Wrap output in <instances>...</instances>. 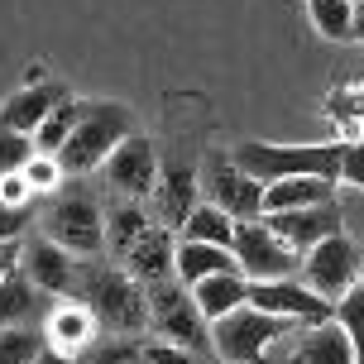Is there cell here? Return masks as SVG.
<instances>
[{
    "mask_svg": "<svg viewBox=\"0 0 364 364\" xmlns=\"http://www.w3.org/2000/svg\"><path fill=\"white\" fill-rule=\"evenodd\" d=\"M73 297L96 316L101 336H139L149 326V292L134 283L120 264L77 259V288Z\"/></svg>",
    "mask_w": 364,
    "mask_h": 364,
    "instance_id": "obj_1",
    "label": "cell"
},
{
    "mask_svg": "<svg viewBox=\"0 0 364 364\" xmlns=\"http://www.w3.org/2000/svg\"><path fill=\"white\" fill-rule=\"evenodd\" d=\"M235 168H245L255 182H288V178H321V182H341V159L346 144H235L230 149Z\"/></svg>",
    "mask_w": 364,
    "mask_h": 364,
    "instance_id": "obj_2",
    "label": "cell"
},
{
    "mask_svg": "<svg viewBox=\"0 0 364 364\" xmlns=\"http://www.w3.org/2000/svg\"><path fill=\"white\" fill-rule=\"evenodd\" d=\"M297 336V321L288 316H269L259 307H235L220 321H211V350L225 364H273V350L288 346Z\"/></svg>",
    "mask_w": 364,
    "mask_h": 364,
    "instance_id": "obj_3",
    "label": "cell"
},
{
    "mask_svg": "<svg viewBox=\"0 0 364 364\" xmlns=\"http://www.w3.org/2000/svg\"><path fill=\"white\" fill-rule=\"evenodd\" d=\"M134 134V110L120 106V101H87L82 106V120L68 134V144L58 149V164L63 173H91V168H106V159Z\"/></svg>",
    "mask_w": 364,
    "mask_h": 364,
    "instance_id": "obj_4",
    "label": "cell"
},
{
    "mask_svg": "<svg viewBox=\"0 0 364 364\" xmlns=\"http://www.w3.org/2000/svg\"><path fill=\"white\" fill-rule=\"evenodd\" d=\"M149 326H154V336L159 341H173V346L192 350V355H216L211 350V321L201 316L197 297H192V288L187 283H178V278H164V283H149Z\"/></svg>",
    "mask_w": 364,
    "mask_h": 364,
    "instance_id": "obj_5",
    "label": "cell"
},
{
    "mask_svg": "<svg viewBox=\"0 0 364 364\" xmlns=\"http://www.w3.org/2000/svg\"><path fill=\"white\" fill-rule=\"evenodd\" d=\"M360 273H364V250L341 230V235L321 240V245H311L307 255H302L297 278H302L316 297H326L331 307H336V297H346V292L360 283Z\"/></svg>",
    "mask_w": 364,
    "mask_h": 364,
    "instance_id": "obj_6",
    "label": "cell"
},
{
    "mask_svg": "<svg viewBox=\"0 0 364 364\" xmlns=\"http://www.w3.org/2000/svg\"><path fill=\"white\" fill-rule=\"evenodd\" d=\"M230 255L240 259V273L250 278V283H273V278H297L302 269V255L283 245V240L273 235L264 220H240L235 225V245H230Z\"/></svg>",
    "mask_w": 364,
    "mask_h": 364,
    "instance_id": "obj_7",
    "label": "cell"
},
{
    "mask_svg": "<svg viewBox=\"0 0 364 364\" xmlns=\"http://www.w3.org/2000/svg\"><path fill=\"white\" fill-rule=\"evenodd\" d=\"M43 235L53 240V245H63L68 255H101V245H106V216H101L96 197L68 192V197H58L48 206Z\"/></svg>",
    "mask_w": 364,
    "mask_h": 364,
    "instance_id": "obj_8",
    "label": "cell"
},
{
    "mask_svg": "<svg viewBox=\"0 0 364 364\" xmlns=\"http://www.w3.org/2000/svg\"><path fill=\"white\" fill-rule=\"evenodd\" d=\"M245 302L269 316H288L297 326H311V321H326L331 316V302L316 297V292L302 283V278H273V283H250Z\"/></svg>",
    "mask_w": 364,
    "mask_h": 364,
    "instance_id": "obj_9",
    "label": "cell"
},
{
    "mask_svg": "<svg viewBox=\"0 0 364 364\" xmlns=\"http://www.w3.org/2000/svg\"><path fill=\"white\" fill-rule=\"evenodd\" d=\"M159 149L149 134H129L125 144L115 149L106 159V182L120 192L125 201H144L154 192V182H159Z\"/></svg>",
    "mask_w": 364,
    "mask_h": 364,
    "instance_id": "obj_10",
    "label": "cell"
},
{
    "mask_svg": "<svg viewBox=\"0 0 364 364\" xmlns=\"http://www.w3.org/2000/svg\"><path fill=\"white\" fill-rule=\"evenodd\" d=\"M259 220L283 245H292L297 255H307L311 245L341 235V201H321V206H302V211H264Z\"/></svg>",
    "mask_w": 364,
    "mask_h": 364,
    "instance_id": "obj_11",
    "label": "cell"
},
{
    "mask_svg": "<svg viewBox=\"0 0 364 364\" xmlns=\"http://www.w3.org/2000/svg\"><path fill=\"white\" fill-rule=\"evenodd\" d=\"M206 192H211V206H220L230 220H255L264 211V182H255L245 168H235V159H211V173H206Z\"/></svg>",
    "mask_w": 364,
    "mask_h": 364,
    "instance_id": "obj_12",
    "label": "cell"
},
{
    "mask_svg": "<svg viewBox=\"0 0 364 364\" xmlns=\"http://www.w3.org/2000/svg\"><path fill=\"white\" fill-rule=\"evenodd\" d=\"M19 269L29 273V283H34L43 297H73L77 288V259L63 250V245H53L48 235L29 240L24 250H19Z\"/></svg>",
    "mask_w": 364,
    "mask_h": 364,
    "instance_id": "obj_13",
    "label": "cell"
},
{
    "mask_svg": "<svg viewBox=\"0 0 364 364\" xmlns=\"http://www.w3.org/2000/svg\"><path fill=\"white\" fill-rule=\"evenodd\" d=\"M173 259H178V240H173V230L168 225H149L144 235L134 240V250H129L125 259H120V269L134 278V283H164V278H173Z\"/></svg>",
    "mask_w": 364,
    "mask_h": 364,
    "instance_id": "obj_14",
    "label": "cell"
},
{
    "mask_svg": "<svg viewBox=\"0 0 364 364\" xmlns=\"http://www.w3.org/2000/svg\"><path fill=\"white\" fill-rule=\"evenodd\" d=\"M292 364H360V355H355V341L346 336V326L336 316H326V321L297 326Z\"/></svg>",
    "mask_w": 364,
    "mask_h": 364,
    "instance_id": "obj_15",
    "label": "cell"
},
{
    "mask_svg": "<svg viewBox=\"0 0 364 364\" xmlns=\"http://www.w3.org/2000/svg\"><path fill=\"white\" fill-rule=\"evenodd\" d=\"M154 201H159V225L182 230V220L197 206V168L187 164H164L159 182H154Z\"/></svg>",
    "mask_w": 364,
    "mask_h": 364,
    "instance_id": "obj_16",
    "label": "cell"
},
{
    "mask_svg": "<svg viewBox=\"0 0 364 364\" xmlns=\"http://www.w3.org/2000/svg\"><path fill=\"white\" fill-rule=\"evenodd\" d=\"M58 101H68V87H53V82H34V87L15 91L5 106H0V125L19 129V134H34L48 115H53Z\"/></svg>",
    "mask_w": 364,
    "mask_h": 364,
    "instance_id": "obj_17",
    "label": "cell"
},
{
    "mask_svg": "<svg viewBox=\"0 0 364 364\" xmlns=\"http://www.w3.org/2000/svg\"><path fill=\"white\" fill-rule=\"evenodd\" d=\"M43 336H48V346H58L63 355H87L91 346H96V336H101V326H96V316H91L82 302H63V307L48 311V326H43Z\"/></svg>",
    "mask_w": 364,
    "mask_h": 364,
    "instance_id": "obj_18",
    "label": "cell"
},
{
    "mask_svg": "<svg viewBox=\"0 0 364 364\" xmlns=\"http://www.w3.org/2000/svg\"><path fill=\"white\" fill-rule=\"evenodd\" d=\"M211 273H240V259L220 245H197V240H182L178 245V259H173V278L178 283H201Z\"/></svg>",
    "mask_w": 364,
    "mask_h": 364,
    "instance_id": "obj_19",
    "label": "cell"
},
{
    "mask_svg": "<svg viewBox=\"0 0 364 364\" xmlns=\"http://www.w3.org/2000/svg\"><path fill=\"white\" fill-rule=\"evenodd\" d=\"M245 292H250V278L245 273H211V278L192 283V297H197L206 321H220L225 311L245 307Z\"/></svg>",
    "mask_w": 364,
    "mask_h": 364,
    "instance_id": "obj_20",
    "label": "cell"
},
{
    "mask_svg": "<svg viewBox=\"0 0 364 364\" xmlns=\"http://www.w3.org/2000/svg\"><path fill=\"white\" fill-rule=\"evenodd\" d=\"M321 201H336V182L288 178V182H269L264 187V211H302V206H321Z\"/></svg>",
    "mask_w": 364,
    "mask_h": 364,
    "instance_id": "obj_21",
    "label": "cell"
},
{
    "mask_svg": "<svg viewBox=\"0 0 364 364\" xmlns=\"http://www.w3.org/2000/svg\"><path fill=\"white\" fill-rule=\"evenodd\" d=\"M43 307V292L29 283V273L15 269L0 278V326H29Z\"/></svg>",
    "mask_w": 364,
    "mask_h": 364,
    "instance_id": "obj_22",
    "label": "cell"
},
{
    "mask_svg": "<svg viewBox=\"0 0 364 364\" xmlns=\"http://www.w3.org/2000/svg\"><path fill=\"white\" fill-rule=\"evenodd\" d=\"M235 225L240 220H230L220 206H192V216L182 220V240H197V245H220V250H230L235 245Z\"/></svg>",
    "mask_w": 364,
    "mask_h": 364,
    "instance_id": "obj_23",
    "label": "cell"
},
{
    "mask_svg": "<svg viewBox=\"0 0 364 364\" xmlns=\"http://www.w3.org/2000/svg\"><path fill=\"white\" fill-rule=\"evenodd\" d=\"M149 225H154V220L144 216V206H139V201H120V206L106 216V250L115 259H125L129 250H134V240L144 235Z\"/></svg>",
    "mask_w": 364,
    "mask_h": 364,
    "instance_id": "obj_24",
    "label": "cell"
},
{
    "mask_svg": "<svg viewBox=\"0 0 364 364\" xmlns=\"http://www.w3.org/2000/svg\"><path fill=\"white\" fill-rule=\"evenodd\" d=\"M82 106H87V101H73V96H68V101H58L53 115H48V120H43V125L34 129L38 154H58V149L68 144V134H73L77 120H82Z\"/></svg>",
    "mask_w": 364,
    "mask_h": 364,
    "instance_id": "obj_25",
    "label": "cell"
},
{
    "mask_svg": "<svg viewBox=\"0 0 364 364\" xmlns=\"http://www.w3.org/2000/svg\"><path fill=\"white\" fill-rule=\"evenodd\" d=\"M307 15H311V24H316L321 38L346 43L350 38V19H355V0H307Z\"/></svg>",
    "mask_w": 364,
    "mask_h": 364,
    "instance_id": "obj_26",
    "label": "cell"
},
{
    "mask_svg": "<svg viewBox=\"0 0 364 364\" xmlns=\"http://www.w3.org/2000/svg\"><path fill=\"white\" fill-rule=\"evenodd\" d=\"M48 336L34 326H0V364H34Z\"/></svg>",
    "mask_w": 364,
    "mask_h": 364,
    "instance_id": "obj_27",
    "label": "cell"
},
{
    "mask_svg": "<svg viewBox=\"0 0 364 364\" xmlns=\"http://www.w3.org/2000/svg\"><path fill=\"white\" fill-rule=\"evenodd\" d=\"M38 154L34 134H19V129H5L0 125V178H10V173H24V164Z\"/></svg>",
    "mask_w": 364,
    "mask_h": 364,
    "instance_id": "obj_28",
    "label": "cell"
},
{
    "mask_svg": "<svg viewBox=\"0 0 364 364\" xmlns=\"http://www.w3.org/2000/svg\"><path fill=\"white\" fill-rule=\"evenodd\" d=\"M63 178H68V173H63V164H58V154H34V159L24 164V182L34 187V197L38 192H58Z\"/></svg>",
    "mask_w": 364,
    "mask_h": 364,
    "instance_id": "obj_29",
    "label": "cell"
},
{
    "mask_svg": "<svg viewBox=\"0 0 364 364\" xmlns=\"http://www.w3.org/2000/svg\"><path fill=\"white\" fill-rule=\"evenodd\" d=\"M87 364H139V341L134 336H110L87 350Z\"/></svg>",
    "mask_w": 364,
    "mask_h": 364,
    "instance_id": "obj_30",
    "label": "cell"
},
{
    "mask_svg": "<svg viewBox=\"0 0 364 364\" xmlns=\"http://www.w3.org/2000/svg\"><path fill=\"white\" fill-rule=\"evenodd\" d=\"M139 364H197V355L154 336V341H139Z\"/></svg>",
    "mask_w": 364,
    "mask_h": 364,
    "instance_id": "obj_31",
    "label": "cell"
},
{
    "mask_svg": "<svg viewBox=\"0 0 364 364\" xmlns=\"http://www.w3.org/2000/svg\"><path fill=\"white\" fill-rule=\"evenodd\" d=\"M29 220H34V211H29V206L0 201V240H19L24 230H29Z\"/></svg>",
    "mask_w": 364,
    "mask_h": 364,
    "instance_id": "obj_32",
    "label": "cell"
},
{
    "mask_svg": "<svg viewBox=\"0 0 364 364\" xmlns=\"http://www.w3.org/2000/svg\"><path fill=\"white\" fill-rule=\"evenodd\" d=\"M341 182H355V187H364V139L346 144V159H341Z\"/></svg>",
    "mask_w": 364,
    "mask_h": 364,
    "instance_id": "obj_33",
    "label": "cell"
},
{
    "mask_svg": "<svg viewBox=\"0 0 364 364\" xmlns=\"http://www.w3.org/2000/svg\"><path fill=\"white\" fill-rule=\"evenodd\" d=\"M0 201H15V206H29V201H34V187L24 182V173L0 178Z\"/></svg>",
    "mask_w": 364,
    "mask_h": 364,
    "instance_id": "obj_34",
    "label": "cell"
},
{
    "mask_svg": "<svg viewBox=\"0 0 364 364\" xmlns=\"http://www.w3.org/2000/svg\"><path fill=\"white\" fill-rule=\"evenodd\" d=\"M15 269H19V245L15 240H0V278L15 273Z\"/></svg>",
    "mask_w": 364,
    "mask_h": 364,
    "instance_id": "obj_35",
    "label": "cell"
},
{
    "mask_svg": "<svg viewBox=\"0 0 364 364\" xmlns=\"http://www.w3.org/2000/svg\"><path fill=\"white\" fill-rule=\"evenodd\" d=\"M34 364H77V360H73V355H63L58 346H43V355H38Z\"/></svg>",
    "mask_w": 364,
    "mask_h": 364,
    "instance_id": "obj_36",
    "label": "cell"
},
{
    "mask_svg": "<svg viewBox=\"0 0 364 364\" xmlns=\"http://www.w3.org/2000/svg\"><path fill=\"white\" fill-rule=\"evenodd\" d=\"M350 38L364 43V0H355V19H350Z\"/></svg>",
    "mask_w": 364,
    "mask_h": 364,
    "instance_id": "obj_37",
    "label": "cell"
},
{
    "mask_svg": "<svg viewBox=\"0 0 364 364\" xmlns=\"http://www.w3.org/2000/svg\"><path fill=\"white\" fill-rule=\"evenodd\" d=\"M360 283H364V273H360Z\"/></svg>",
    "mask_w": 364,
    "mask_h": 364,
    "instance_id": "obj_38",
    "label": "cell"
}]
</instances>
